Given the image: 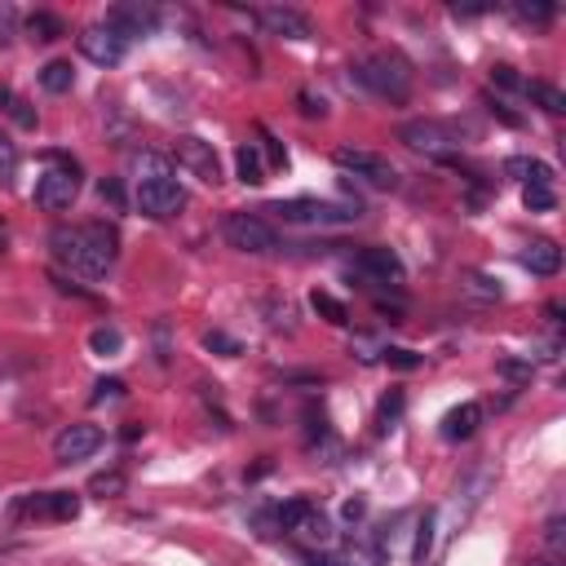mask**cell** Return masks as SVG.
Here are the masks:
<instances>
[{"label":"cell","mask_w":566,"mask_h":566,"mask_svg":"<svg viewBox=\"0 0 566 566\" xmlns=\"http://www.w3.org/2000/svg\"><path fill=\"white\" fill-rule=\"evenodd\" d=\"M49 248H53V261L66 265L71 274L80 279H102L115 256H119V234L115 226L106 221H84V226H57L49 234Z\"/></svg>","instance_id":"obj_1"},{"label":"cell","mask_w":566,"mask_h":566,"mask_svg":"<svg viewBox=\"0 0 566 566\" xmlns=\"http://www.w3.org/2000/svg\"><path fill=\"white\" fill-rule=\"evenodd\" d=\"M354 80L363 88H371L376 97H385V102H407V93H411V71L394 53H367V57H358L354 62Z\"/></svg>","instance_id":"obj_2"},{"label":"cell","mask_w":566,"mask_h":566,"mask_svg":"<svg viewBox=\"0 0 566 566\" xmlns=\"http://www.w3.org/2000/svg\"><path fill=\"white\" fill-rule=\"evenodd\" d=\"M265 212H274V217H283V221H296V226H336V221H354V217H358V203H336V199L296 195V199L270 203Z\"/></svg>","instance_id":"obj_3"},{"label":"cell","mask_w":566,"mask_h":566,"mask_svg":"<svg viewBox=\"0 0 566 566\" xmlns=\"http://www.w3.org/2000/svg\"><path fill=\"white\" fill-rule=\"evenodd\" d=\"M221 234H226V243L234 252H248V256H265V252L279 248V234L261 217H252V212H230L221 221Z\"/></svg>","instance_id":"obj_4"},{"label":"cell","mask_w":566,"mask_h":566,"mask_svg":"<svg viewBox=\"0 0 566 566\" xmlns=\"http://www.w3.org/2000/svg\"><path fill=\"white\" fill-rule=\"evenodd\" d=\"M398 142L420 150V155H429V159H451L460 150L455 133L447 124H438V119H407V124H398Z\"/></svg>","instance_id":"obj_5"},{"label":"cell","mask_w":566,"mask_h":566,"mask_svg":"<svg viewBox=\"0 0 566 566\" xmlns=\"http://www.w3.org/2000/svg\"><path fill=\"white\" fill-rule=\"evenodd\" d=\"M336 168L354 172L358 181H367V186H376V190H394V186H398V168H394L385 155L363 150V146H340V150H336Z\"/></svg>","instance_id":"obj_6"},{"label":"cell","mask_w":566,"mask_h":566,"mask_svg":"<svg viewBox=\"0 0 566 566\" xmlns=\"http://www.w3.org/2000/svg\"><path fill=\"white\" fill-rule=\"evenodd\" d=\"M137 212L155 217V221H168L186 208V190L177 177H155V181H137V195H133Z\"/></svg>","instance_id":"obj_7"},{"label":"cell","mask_w":566,"mask_h":566,"mask_svg":"<svg viewBox=\"0 0 566 566\" xmlns=\"http://www.w3.org/2000/svg\"><path fill=\"white\" fill-rule=\"evenodd\" d=\"M75 195H80V168H75V164H57V168H49V172L35 181V203H40L44 212L71 208Z\"/></svg>","instance_id":"obj_8"},{"label":"cell","mask_w":566,"mask_h":566,"mask_svg":"<svg viewBox=\"0 0 566 566\" xmlns=\"http://www.w3.org/2000/svg\"><path fill=\"white\" fill-rule=\"evenodd\" d=\"M80 53H84L93 66H119V62H124V53H128V40H124L115 27L93 22V27H84V31H80Z\"/></svg>","instance_id":"obj_9"},{"label":"cell","mask_w":566,"mask_h":566,"mask_svg":"<svg viewBox=\"0 0 566 566\" xmlns=\"http://www.w3.org/2000/svg\"><path fill=\"white\" fill-rule=\"evenodd\" d=\"M97 447H102V429L88 424V420H75V424H62V429H57V438H53V460H57V464H75V460H88Z\"/></svg>","instance_id":"obj_10"},{"label":"cell","mask_w":566,"mask_h":566,"mask_svg":"<svg viewBox=\"0 0 566 566\" xmlns=\"http://www.w3.org/2000/svg\"><path fill=\"white\" fill-rule=\"evenodd\" d=\"M172 155H177V164H181L190 177H199V181H208V186L221 181V159H217L212 142H203V137H181Z\"/></svg>","instance_id":"obj_11"},{"label":"cell","mask_w":566,"mask_h":566,"mask_svg":"<svg viewBox=\"0 0 566 566\" xmlns=\"http://www.w3.org/2000/svg\"><path fill=\"white\" fill-rule=\"evenodd\" d=\"M256 22H261L270 35H283V40H310V18H305L301 9L265 4V9H256Z\"/></svg>","instance_id":"obj_12"},{"label":"cell","mask_w":566,"mask_h":566,"mask_svg":"<svg viewBox=\"0 0 566 566\" xmlns=\"http://www.w3.org/2000/svg\"><path fill=\"white\" fill-rule=\"evenodd\" d=\"M18 513L53 517V522H71V517H80V495H71V491H44V495L22 500V504H18Z\"/></svg>","instance_id":"obj_13"},{"label":"cell","mask_w":566,"mask_h":566,"mask_svg":"<svg viewBox=\"0 0 566 566\" xmlns=\"http://www.w3.org/2000/svg\"><path fill=\"white\" fill-rule=\"evenodd\" d=\"M354 265H358L367 279H376V283H398V279H402V261H398V252H394V248H380V243L363 248V252L354 256Z\"/></svg>","instance_id":"obj_14"},{"label":"cell","mask_w":566,"mask_h":566,"mask_svg":"<svg viewBox=\"0 0 566 566\" xmlns=\"http://www.w3.org/2000/svg\"><path fill=\"white\" fill-rule=\"evenodd\" d=\"M106 27H115L124 40H133V35H146L155 27V13L142 4H115V9H106Z\"/></svg>","instance_id":"obj_15"},{"label":"cell","mask_w":566,"mask_h":566,"mask_svg":"<svg viewBox=\"0 0 566 566\" xmlns=\"http://www.w3.org/2000/svg\"><path fill=\"white\" fill-rule=\"evenodd\" d=\"M522 265L531 270V274H557L562 270V248L553 243V239H531L526 248H522Z\"/></svg>","instance_id":"obj_16"},{"label":"cell","mask_w":566,"mask_h":566,"mask_svg":"<svg viewBox=\"0 0 566 566\" xmlns=\"http://www.w3.org/2000/svg\"><path fill=\"white\" fill-rule=\"evenodd\" d=\"M478 424H482V407H478V402H460L455 411H447L442 438H447V442H464V438L478 433Z\"/></svg>","instance_id":"obj_17"},{"label":"cell","mask_w":566,"mask_h":566,"mask_svg":"<svg viewBox=\"0 0 566 566\" xmlns=\"http://www.w3.org/2000/svg\"><path fill=\"white\" fill-rule=\"evenodd\" d=\"M27 35H31L35 44H53V40L66 35V22H62L57 13H49V9H35V13L27 18Z\"/></svg>","instance_id":"obj_18"},{"label":"cell","mask_w":566,"mask_h":566,"mask_svg":"<svg viewBox=\"0 0 566 566\" xmlns=\"http://www.w3.org/2000/svg\"><path fill=\"white\" fill-rule=\"evenodd\" d=\"M71 84H75V66L66 62V57H53V62H44L40 66V88L44 93H71Z\"/></svg>","instance_id":"obj_19"},{"label":"cell","mask_w":566,"mask_h":566,"mask_svg":"<svg viewBox=\"0 0 566 566\" xmlns=\"http://www.w3.org/2000/svg\"><path fill=\"white\" fill-rule=\"evenodd\" d=\"M522 93H526L535 106H544L548 115H562V111H566V93H562L557 84H548V80H522Z\"/></svg>","instance_id":"obj_20"},{"label":"cell","mask_w":566,"mask_h":566,"mask_svg":"<svg viewBox=\"0 0 566 566\" xmlns=\"http://www.w3.org/2000/svg\"><path fill=\"white\" fill-rule=\"evenodd\" d=\"M504 172L517 177V181H526V186H553V168L539 164V159H522V155H513V159L504 164Z\"/></svg>","instance_id":"obj_21"},{"label":"cell","mask_w":566,"mask_h":566,"mask_svg":"<svg viewBox=\"0 0 566 566\" xmlns=\"http://www.w3.org/2000/svg\"><path fill=\"white\" fill-rule=\"evenodd\" d=\"M292 535H301V539H310V544H327L332 539V522L310 504L301 517H296V526H292Z\"/></svg>","instance_id":"obj_22"},{"label":"cell","mask_w":566,"mask_h":566,"mask_svg":"<svg viewBox=\"0 0 566 566\" xmlns=\"http://www.w3.org/2000/svg\"><path fill=\"white\" fill-rule=\"evenodd\" d=\"M234 168H239V181H243V186H261V181H265V164H261V155H256L252 142H243V146L234 150Z\"/></svg>","instance_id":"obj_23"},{"label":"cell","mask_w":566,"mask_h":566,"mask_svg":"<svg viewBox=\"0 0 566 566\" xmlns=\"http://www.w3.org/2000/svg\"><path fill=\"white\" fill-rule=\"evenodd\" d=\"M0 111L18 124V128H35V111L27 106V97H18L9 84H0Z\"/></svg>","instance_id":"obj_24"},{"label":"cell","mask_w":566,"mask_h":566,"mask_svg":"<svg viewBox=\"0 0 566 566\" xmlns=\"http://www.w3.org/2000/svg\"><path fill=\"white\" fill-rule=\"evenodd\" d=\"M310 305H314V314H318V318H327V323H336V327H345V323H349L345 301H336L332 292H314V296H310Z\"/></svg>","instance_id":"obj_25"},{"label":"cell","mask_w":566,"mask_h":566,"mask_svg":"<svg viewBox=\"0 0 566 566\" xmlns=\"http://www.w3.org/2000/svg\"><path fill=\"white\" fill-rule=\"evenodd\" d=\"M544 544H548V557L562 562L566 557V513H553L544 522Z\"/></svg>","instance_id":"obj_26"},{"label":"cell","mask_w":566,"mask_h":566,"mask_svg":"<svg viewBox=\"0 0 566 566\" xmlns=\"http://www.w3.org/2000/svg\"><path fill=\"white\" fill-rule=\"evenodd\" d=\"M133 172H137V181H155V177H172V172H168V159H159L155 150H142V155H133Z\"/></svg>","instance_id":"obj_27"},{"label":"cell","mask_w":566,"mask_h":566,"mask_svg":"<svg viewBox=\"0 0 566 566\" xmlns=\"http://www.w3.org/2000/svg\"><path fill=\"white\" fill-rule=\"evenodd\" d=\"M88 349H93V354H106V358L119 354V349H124L119 327H93V332H88Z\"/></svg>","instance_id":"obj_28"},{"label":"cell","mask_w":566,"mask_h":566,"mask_svg":"<svg viewBox=\"0 0 566 566\" xmlns=\"http://www.w3.org/2000/svg\"><path fill=\"white\" fill-rule=\"evenodd\" d=\"M513 13H517L522 22H535V27H548V22L557 18V9H553V4H539V0H531V4H526V0H517V4H513Z\"/></svg>","instance_id":"obj_29"},{"label":"cell","mask_w":566,"mask_h":566,"mask_svg":"<svg viewBox=\"0 0 566 566\" xmlns=\"http://www.w3.org/2000/svg\"><path fill=\"white\" fill-rule=\"evenodd\" d=\"M522 203H526L531 212H548V208L557 203V195H553V186H526V190H522Z\"/></svg>","instance_id":"obj_30"},{"label":"cell","mask_w":566,"mask_h":566,"mask_svg":"<svg viewBox=\"0 0 566 566\" xmlns=\"http://www.w3.org/2000/svg\"><path fill=\"white\" fill-rule=\"evenodd\" d=\"M88 491L102 495V500H106V495H119V491H124V473H97V478L88 482Z\"/></svg>","instance_id":"obj_31"},{"label":"cell","mask_w":566,"mask_h":566,"mask_svg":"<svg viewBox=\"0 0 566 566\" xmlns=\"http://www.w3.org/2000/svg\"><path fill=\"white\" fill-rule=\"evenodd\" d=\"M429 544H433V513H424V517H420V526H416V548H411V557H416V562H424Z\"/></svg>","instance_id":"obj_32"},{"label":"cell","mask_w":566,"mask_h":566,"mask_svg":"<svg viewBox=\"0 0 566 566\" xmlns=\"http://www.w3.org/2000/svg\"><path fill=\"white\" fill-rule=\"evenodd\" d=\"M385 363L398 367V371H411V367H420V354H411V349H402V345H389V349H385Z\"/></svg>","instance_id":"obj_33"},{"label":"cell","mask_w":566,"mask_h":566,"mask_svg":"<svg viewBox=\"0 0 566 566\" xmlns=\"http://www.w3.org/2000/svg\"><path fill=\"white\" fill-rule=\"evenodd\" d=\"M13 177H18V150L0 137V186H9Z\"/></svg>","instance_id":"obj_34"},{"label":"cell","mask_w":566,"mask_h":566,"mask_svg":"<svg viewBox=\"0 0 566 566\" xmlns=\"http://www.w3.org/2000/svg\"><path fill=\"white\" fill-rule=\"evenodd\" d=\"M203 345H208V349H221L226 358H234V354H239V340H234V336H226V332H208V336H203Z\"/></svg>","instance_id":"obj_35"},{"label":"cell","mask_w":566,"mask_h":566,"mask_svg":"<svg viewBox=\"0 0 566 566\" xmlns=\"http://www.w3.org/2000/svg\"><path fill=\"white\" fill-rule=\"evenodd\" d=\"M119 394H124V380H115V376H111V380H97V385H93V402H115Z\"/></svg>","instance_id":"obj_36"},{"label":"cell","mask_w":566,"mask_h":566,"mask_svg":"<svg viewBox=\"0 0 566 566\" xmlns=\"http://www.w3.org/2000/svg\"><path fill=\"white\" fill-rule=\"evenodd\" d=\"M491 80H495L500 88H522V80H517V71H513V66H495V71H491Z\"/></svg>","instance_id":"obj_37"},{"label":"cell","mask_w":566,"mask_h":566,"mask_svg":"<svg viewBox=\"0 0 566 566\" xmlns=\"http://www.w3.org/2000/svg\"><path fill=\"white\" fill-rule=\"evenodd\" d=\"M500 371H504V376H513V380H531V363H513V358H504V363H500Z\"/></svg>","instance_id":"obj_38"},{"label":"cell","mask_w":566,"mask_h":566,"mask_svg":"<svg viewBox=\"0 0 566 566\" xmlns=\"http://www.w3.org/2000/svg\"><path fill=\"white\" fill-rule=\"evenodd\" d=\"M398 411H402V394H389V398L380 402V424H389Z\"/></svg>","instance_id":"obj_39"},{"label":"cell","mask_w":566,"mask_h":566,"mask_svg":"<svg viewBox=\"0 0 566 566\" xmlns=\"http://www.w3.org/2000/svg\"><path fill=\"white\" fill-rule=\"evenodd\" d=\"M102 199H111V203H124V190H119V181H102Z\"/></svg>","instance_id":"obj_40"},{"label":"cell","mask_w":566,"mask_h":566,"mask_svg":"<svg viewBox=\"0 0 566 566\" xmlns=\"http://www.w3.org/2000/svg\"><path fill=\"white\" fill-rule=\"evenodd\" d=\"M301 562H305V566H340L336 557H323V553H305Z\"/></svg>","instance_id":"obj_41"},{"label":"cell","mask_w":566,"mask_h":566,"mask_svg":"<svg viewBox=\"0 0 566 566\" xmlns=\"http://www.w3.org/2000/svg\"><path fill=\"white\" fill-rule=\"evenodd\" d=\"M9 22H13V13H9V9H0V35L9 31Z\"/></svg>","instance_id":"obj_42"},{"label":"cell","mask_w":566,"mask_h":566,"mask_svg":"<svg viewBox=\"0 0 566 566\" xmlns=\"http://www.w3.org/2000/svg\"><path fill=\"white\" fill-rule=\"evenodd\" d=\"M526 566H562V562H553V557H531Z\"/></svg>","instance_id":"obj_43"},{"label":"cell","mask_w":566,"mask_h":566,"mask_svg":"<svg viewBox=\"0 0 566 566\" xmlns=\"http://www.w3.org/2000/svg\"><path fill=\"white\" fill-rule=\"evenodd\" d=\"M0 248H4V230H0Z\"/></svg>","instance_id":"obj_44"}]
</instances>
